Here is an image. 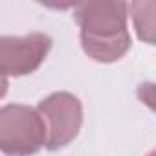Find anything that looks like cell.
<instances>
[{
	"label": "cell",
	"mask_w": 156,
	"mask_h": 156,
	"mask_svg": "<svg viewBox=\"0 0 156 156\" xmlns=\"http://www.w3.org/2000/svg\"><path fill=\"white\" fill-rule=\"evenodd\" d=\"M136 94H138V99L156 114V83H149V81L141 83Z\"/></svg>",
	"instance_id": "6"
},
{
	"label": "cell",
	"mask_w": 156,
	"mask_h": 156,
	"mask_svg": "<svg viewBox=\"0 0 156 156\" xmlns=\"http://www.w3.org/2000/svg\"><path fill=\"white\" fill-rule=\"evenodd\" d=\"M147 156H156V151H152V152H149Z\"/></svg>",
	"instance_id": "7"
},
{
	"label": "cell",
	"mask_w": 156,
	"mask_h": 156,
	"mask_svg": "<svg viewBox=\"0 0 156 156\" xmlns=\"http://www.w3.org/2000/svg\"><path fill=\"white\" fill-rule=\"evenodd\" d=\"M48 129L39 110L6 105L0 110V149L6 156H33L46 147Z\"/></svg>",
	"instance_id": "2"
},
{
	"label": "cell",
	"mask_w": 156,
	"mask_h": 156,
	"mask_svg": "<svg viewBox=\"0 0 156 156\" xmlns=\"http://www.w3.org/2000/svg\"><path fill=\"white\" fill-rule=\"evenodd\" d=\"M129 4L112 0L81 2L73 19L81 28V46L96 62H116L130 50L127 30Z\"/></svg>",
	"instance_id": "1"
},
{
	"label": "cell",
	"mask_w": 156,
	"mask_h": 156,
	"mask_svg": "<svg viewBox=\"0 0 156 156\" xmlns=\"http://www.w3.org/2000/svg\"><path fill=\"white\" fill-rule=\"evenodd\" d=\"M129 13L138 39L156 46V0H136L129 4Z\"/></svg>",
	"instance_id": "5"
},
{
	"label": "cell",
	"mask_w": 156,
	"mask_h": 156,
	"mask_svg": "<svg viewBox=\"0 0 156 156\" xmlns=\"http://www.w3.org/2000/svg\"><path fill=\"white\" fill-rule=\"evenodd\" d=\"M37 110L48 129L46 149L59 151L77 138L83 125V105L79 98L70 92H55L44 98Z\"/></svg>",
	"instance_id": "3"
},
{
	"label": "cell",
	"mask_w": 156,
	"mask_h": 156,
	"mask_svg": "<svg viewBox=\"0 0 156 156\" xmlns=\"http://www.w3.org/2000/svg\"><path fill=\"white\" fill-rule=\"evenodd\" d=\"M51 50V39L46 33H30L24 37L4 35L0 39V68L4 77H24L41 68Z\"/></svg>",
	"instance_id": "4"
}]
</instances>
